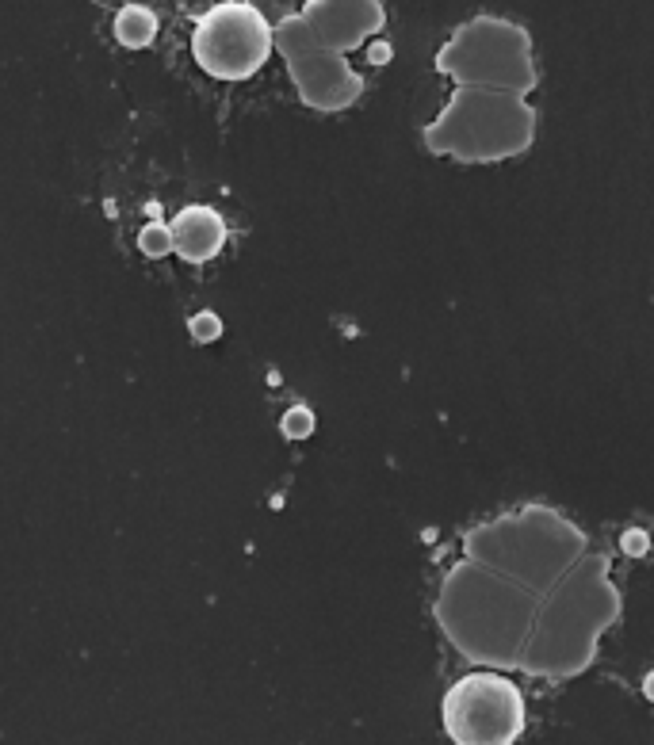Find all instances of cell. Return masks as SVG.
Here are the masks:
<instances>
[{
	"label": "cell",
	"instance_id": "cell-1",
	"mask_svg": "<svg viewBox=\"0 0 654 745\" xmlns=\"http://www.w3.org/2000/svg\"><path fill=\"white\" fill-rule=\"evenodd\" d=\"M440 719L456 745H513L524 730V696L502 673H467L448 688Z\"/></svg>",
	"mask_w": 654,
	"mask_h": 745
},
{
	"label": "cell",
	"instance_id": "cell-2",
	"mask_svg": "<svg viewBox=\"0 0 654 745\" xmlns=\"http://www.w3.org/2000/svg\"><path fill=\"white\" fill-rule=\"evenodd\" d=\"M192 54L218 81H245L253 77L272 54V27L257 4L222 0L203 12L192 31Z\"/></svg>",
	"mask_w": 654,
	"mask_h": 745
},
{
	"label": "cell",
	"instance_id": "cell-3",
	"mask_svg": "<svg viewBox=\"0 0 654 745\" xmlns=\"http://www.w3.org/2000/svg\"><path fill=\"white\" fill-rule=\"evenodd\" d=\"M272 46L287 58L291 77H295L306 104L322 107V111H337L360 92V81L352 77V69L310 35L303 16H287L272 31Z\"/></svg>",
	"mask_w": 654,
	"mask_h": 745
},
{
	"label": "cell",
	"instance_id": "cell-4",
	"mask_svg": "<svg viewBox=\"0 0 654 745\" xmlns=\"http://www.w3.org/2000/svg\"><path fill=\"white\" fill-rule=\"evenodd\" d=\"M306 27L322 46H352L364 39V31H371L379 23V8L368 4H310L306 8Z\"/></svg>",
	"mask_w": 654,
	"mask_h": 745
},
{
	"label": "cell",
	"instance_id": "cell-5",
	"mask_svg": "<svg viewBox=\"0 0 654 745\" xmlns=\"http://www.w3.org/2000/svg\"><path fill=\"white\" fill-rule=\"evenodd\" d=\"M173 253L188 264H203L226 245V222L211 207H184L169 222Z\"/></svg>",
	"mask_w": 654,
	"mask_h": 745
},
{
	"label": "cell",
	"instance_id": "cell-6",
	"mask_svg": "<svg viewBox=\"0 0 654 745\" xmlns=\"http://www.w3.org/2000/svg\"><path fill=\"white\" fill-rule=\"evenodd\" d=\"M153 35H157V20H153L150 8H142V4L119 8V16H115V39L119 43L131 46V50H142V46L153 43Z\"/></svg>",
	"mask_w": 654,
	"mask_h": 745
},
{
	"label": "cell",
	"instance_id": "cell-7",
	"mask_svg": "<svg viewBox=\"0 0 654 745\" xmlns=\"http://www.w3.org/2000/svg\"><path fill=\"white\" fill-rule=\"evenodd\" d=\"M138 249L146 256H153V260L169 256L173 253V234H169V226H165V222H150V226L138 234Z\"/></svg>",
	"mask_w": 654,
	"mask_h": 745
},
{
	"label": "cell",
	"instance_id": "cell-8",
	"mask_svg": "<svg viewBox=\"0 0 654 745\" xmlns=\"http://www.w3.org/2000/svg\"><path fill=\"white\" fill-rule=\"evenodd\" d=\"M280 428H284L287 440H306V436L314 432V413H310L306 405H295V409H287L284 413Z\"/></svg>",
	"mask_w": 654,
	"mask_h": 745
},
{
	"label": "cell",
	"instance_id": "cell-9",
	"mask_svg": "<svg viewBox=\"0 0 654 745\" xmlns=\"http://www.w3.org/2000/svg\"><path fill=\"white\" fill-rule=\"evenodd\" d=\"M188 329H192V337H196L199 344H211L222 333V321H218V314H211V310H199L196 318L188 321Z\"/></svg>",
	"mask_w": 654,
	"mask_h": 745
},
{
	"label": "cell",
	"instance_id": "cell-10",
	"mask_svg": "<svg viewBox=\"0 0 654 745\" xmlns=\"http://www.w3.org/2000/svg\"><path fill=\"white\" fill-rule=\"evenodd\" d=\"M643 692H647V700H654V673H647V681H643Z\"/></svg>",
	"mask_w": 654,
	"mask_h": 745
}]
</instances>
